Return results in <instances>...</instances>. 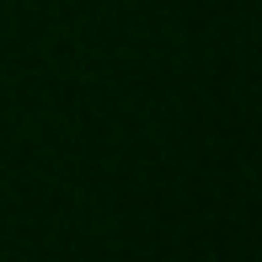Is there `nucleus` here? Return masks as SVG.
Instances as JSON below:
<instances>
[]
</instances>
